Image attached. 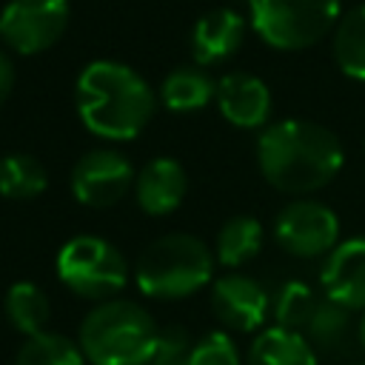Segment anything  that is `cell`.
<instances>
[{
    "label": "cell",
    "mask_w": 365,
    "mask_h": 365,
    "mask_svg": "<svg viewBox=\"0 0 365 365\" xmlns=\"http://www.w3.org/2000/svg\"><path fill=\"white\" fill-rule=\"evenodd\" d=\"M262 245V225L248 214H237L222 222L217 234V259L225 268H240L257 257Z\"/></svg>",
    "instance_id": "obj_20"
},
{
    "label": "cell",
    "mask_w": 365,
    "mask_h": 365,
    "mask_svg": "<svg viewBox=\"0 0 365 365\" xmlns=\"http://www.w3.org/2000/svg\"><path fill=\"white\" fill-rule=\"evenodd\" d=\"M254 31L274 48L299 51L319 43L342 17L339 0H248Z\"/></svg>",
    "instance_id": "obj_5"
},
{
    "label": "cell",
    "mask_w": 365,
    "mask_h": 365,
    "mask_svg": "<svg viewBox=\"0 0 365 365\" xmlns=\"http://www.w3.org/2000/svg\"><path fill=\"white\" fill-rule=\"evenodd\" d=\"M83 125L106 140H134L154 114V91L125 63L94 60L77 77Z\"/></svg>",
    "instance_id": "obj_2"
},
{
    "label": "cell",
    "mask_w": 365,
    "mask_h": 365,
    "mask_svg": "<svg viewBox=\"0 0 365 365\" xmlns=\"http://www.w3.org/2000/svg\"><path fill=\"white\" fill-rule=\"evenodd\" d=\"M154 317L131 299H103L80 325V351L91 365H148L157 345Z\"/></svg>",
    "instance_id": "obj_3"
},
{
    "label": "cell",
    "mask_w": 365,
    "mask_h": 365,
    "mask_svg": "<svg viewBox=\"0 0 365 365\" xmlns=\"http://www.w3.org/2000/svg\"><path fill=\"white\" fill-rule=\"evenodd\" d=\"M245 34V20L234 9H214L205 11L194 31H191V51L197 66H214L228 60L240 46Z\"/></svg>",
    "instance_id": "obj_15"
},
{
    "label": "cell",
    "mask_w": 365,
    "mask_h": 365,
    "mask_svg": "<svg viewBox=\"0 0 365 365\" xmlns=\"http://www.w3.org/2000/svg\"><path fill=\"white\" fill-rule=\"evenodd\" d=\"M248 365H319V356L299 331L274 325L248 345Z\"/></svg>",
    "instance_id": "obj_16"
},
{
    "label": "cell",
    "mask_w": 365,
    "mask_h": 365,
    "mask_svg": "<svg viewBox=\"0 0 365 365\" xmlns=\"http://www.w3.org/2000/svg\"><path fill=\"white\" fill-rule=\"evenodd\" d=\"M137 174L131 163L111 148H94L83 154L71 168V194L88 208H108L120 202L134 185Z\"/></svg>",
    "instance_id": "obj_9"
},
{
    "label": "cell",
    "mask_w": 365,
    "mask_h": 365,
    "mask_svg": "<svg viewBox=\"0 0 365 365\" xmlns=\"http://www.w3.org/2000/svg\"><path fill=\"white\" fill-rule=\"evenodd\" d=\"M217 106L231 125L259 128L271 114V91L259 77L248 71H231L217 83Z\"/></svg>",
    "instance_id": "obj_12"
},
{
    "label": "cell",
    "mask_w": 365,
    "mask_h": 365,
    "mask_svg": "<svg viewBox=\"0 0 365 365\" xmlns=\"http://www.w3.org/2000/svg\"><path fill=\"white\" fill-rule=\"evenodd\" d=\"M71 17V0H9L0 11V40L17 54L51 48Z\"/></svg>",
    "instance_id": "obj_7"
},
{
    "label": "cell",
    "mask_w": 365,
    "mask_h": 365,
    "mask_svg": "<svg viewBox=\"0 0 365 365\" xmlns=\"http://www.w3.org/2000/svg\"><path fill=\"white\" fill-rule=\"evenodd\" d=\"M60 282L83 299H111L128 279L125 257L103 237L80 234L71 237L57 254Z\"/></svg>",
    "instance_id": "obj_6"
},
{
    "label": "cell",
    "mask_w": 365,
    "mask_h": 365,
    "mask_svg": "<svg viewBox=\"0 0 365 365\" xmlns=\"http://www.w3.org/2000/svg\"><path fill=\"white\" fill-rule=\"evenodd\" d=\"M319 285L328 299L351 311H365V237H354L325 257Z\"/></svg>",
    "instance_id": "obj_11"
},
{
    "label": "cell",
    "mask_w": 365,
    "mask_h": 365,
    "mask_svg": "<svg viewBox=\"0 0 365 365\" xmlns=\"http://www.w3.org/2000/svg\"><path fill=\"white\" fill-rule=\"evenodd\" d=\"M299 334L308 339V345L314 348L317 356H328V359L348 356L354 351V342H359L356 322L351 319V308H345L328 297L319 299L308 325Z\"/></svg>",
    "instance_id": "obj_14"
},
{
    "label": "cell",
    "mask_w": 365,
    "mask_h": 365,
    "mask_svg": "<svg viewBox=\"0 0 365 365\" xmlns=\"http://www.w3.org/2000/svg\"><path fill=\"white\" fill-rule=\"evenodd\" d=\"M339 137L311 120H279L257 137L262 177L285 194H311L328 185L342 168Z\"/></svg>",
    "instance_id": "obj_1"
},
{
    "label": "cell",
    "mask_w": 365,
    "mask_h": 365,
    "mask_svg": "<svg viewBox=\"0 0 365 365\" xmlns=\"http://www.w3.org/2000/svg\"><path fill=\"white\" fill-rule=\"evenodd\" d=\"M11 88H14V63L6 51H0V106L9 100Z\"/></svg>",
    "instance_id": "obj_26"
},
{
    "label": "cell",
    "mask_w": 365,
    "mask_h": 365,
    "mask_svg": "<svg viewBox=\"0 0 365 365\" xmlns=\"http://www.w3.org/2000/svg\"><path fill=\"white\" fill-rule=\"evenodd\" d=\"M214 254L194 234H163L137 259V288L154 299H182L211 282Z\"/></svg>",
    "instance_id": "obj_4"
},
{
    "label": "cell",
    "mask_w": 365,
    "mask_h": 365,
    "mask_svg": "<svg viewBox=\"0 0 365 365\" xmlns=\"http://www.w3.org/2000/svg\"><path fill=\"white\" fill-rule=\"evenodd\" d=\"M356 336H359V345H362V351H365V314H362V319L356 322Z\"/></svg>",
    "instance_id": "obj_27"
},
{
    "label": "cell",
    "mask_w": 365,
    "mask_h": 365,
    "mask_svg": "<svg viewBox=\"0 0 365 365\" xmlns=\"http://www.w3.org/2000/svg\"><path fill=\"white\" fill-rule=\"evenodd\" d=\"M188 365H240V354L228 334L211 331L194 345Z\"/></svg>",
    "instance_id": "obj_25"
},
{
    "label": "cell",
    "mask_w": 365,
    "mask_h": 365,
    "mask_svg": "<svg viewBox=\"0 0 365 365\" xmlns=\"http://www.w3.org/2000/svg\"><path fill=\"white\" fill-rule=\"evenodd\" d=\"M48 185L43 163L31 154H6L0 157V194L6 200H31L40 197Z\"/></svg>",
    "instance_id": "obj_21"
},
{
    "label": "cell",
    "mask_w": 365,
    "mask_h": 365,
    "mask_svg": "<svg viewBox=\"0 0 365 365\" xmlns=\"http://www.w3.org/2000/svg\"><path fill=\"white\" fill-rule=\"evenodd\" d=\"M191 351H194V345H191V336L185 334V328L168 325V328H160L148 365H188Z\"/></svg>",
    "instance_id": "obj_24"
},
{
    "label": "cell",
    "mask_w": 365,
    "mask_h": 365,
    "mask_svg": "<svg viewBox=\"0 0 365 365\" xmlns=\"http://www.w3.org/2000/svg\"><path fill=\"white\" fill-rule=\"evenodd\" d=\"M317 305H319V297L314 294V288L305 285V282L291 279L274 297V319L282 328L302 331L308 325V319H311V314H314Z\"/></svg>",
    "instance_id": "obj_23"
},
{
    "label": "cell",
    "mask_w": 365,
    "mask_h": 365,
    "mask_svg": "<svg viewBox=\"0 0 365 365\" xmlns=\"http://www.w3.org/2000/svg\"><path fill=\"white\" fill-rule=\"evenodd\" d=\"M217 97V83L211 80L208 71L194 68V66H180L174 68L163 86H160V100L171 111H197L205 108Z\"/></svg>",
    "instance_id": "obj_17"
},
{
    "label": "cell",
    "mask_w": 365,
    "mask_h": 365,
    "mask_svg": "<svg viewBox=\"0 0 365 365\" xmlns=\"http://www.w3.org/2000/svg\"><path fill=\"white\" fill-rule=\"evenodd\" d=\"M274 237L294 257H322L336 248L339 220L322 202L294 200L277 214Z\"/></svg>",
    "instance_id": "obj_8"
},
{
    "label": "cell",
    "mask_w": 365,
    "mask_h": 365,
    "mask_svg": "<svg viewBox=\"0 0 365 365\" xmlns=\"http://www.w3.org/2000/svg\"><path fill=\"white\" fill-rule=\"evenodd\" d=\"M14 365H86V356L68 336L43 331L23 342Z\"/></svg>",
    "instance_id": "obj_22"
},
{
    "label": "cell",
    "mask_w": 365,
    "mask_h": 365,
    "mask_svg": "<svg viewBox=\"0 0 365 365\" xmlns=\"http://www.w3.org/2000/svg\"><path fill=\"white\" fill-rule=\"evenodd\" d=\"M356 365H365V362H356Z\"/></svg>",
    "instance_id": "obj_28"
},
{
    "label": "cell",
    "mask_w": 365,
    "mask_h": 365,
    "mask_svg": "<svg viewBox=\"0 0 365 365\" xmlns=\"http://www.w3.org/2000/svg\"><path fill=\"white\" fill-rule=\"evenodd\" d=\"M3 308H6V319L26 336L43 334L51 319V302L46 291L34 282H14L6 291Z\"/></svg>",
    "instance_id": "obj_18"
},
{
    "label": "cell",
    "mask_w": 365,
    "mask_h": 365,
    "mask_svg": "<svg viewBox=\"0 0 365 365\" xmlns=\"http://www.w3.org/2000/svg\"><path fill=\"white\" fill-rule=\"evenodd\" d=\"M185 191H188L185 168L171 157H157L145 163L134 180L137 202L151 217H165L177 211L180 202L185 200Z\"/></svg>",
    "instance_id": "obj_13"
},
{
    "label": "cell",
    "mask_w": 365,
    "mask_h": 365,
    "mask_svg": "<svg viewBox=\"0 0 365 365\" xmlns=\"http://www.w3.org/2000/svg\"><path fill=\"white\" fill-rule=\"evenodd\" d=\"M211 308L228 328L257 331L268 314V294L245 274H222L211 282Z\"/></svg>",
    "instance_id": "obj_10"
},
{
    "label": "cell",
    "mask_w": 365,
    "mask_h": 365,
    "mask_svg": "<svg viewBox=\"0 0 365 365\" xmlns=\"http://www.w3.org/2000/svg\"><path fill=\"white\" fill-rule=\"evenodd\" d=\"M334 60L342 74L365 80V3L348 9L334 26Z\"/></svg>",
    "instance_id": "obj_19"
}]
</instances>
